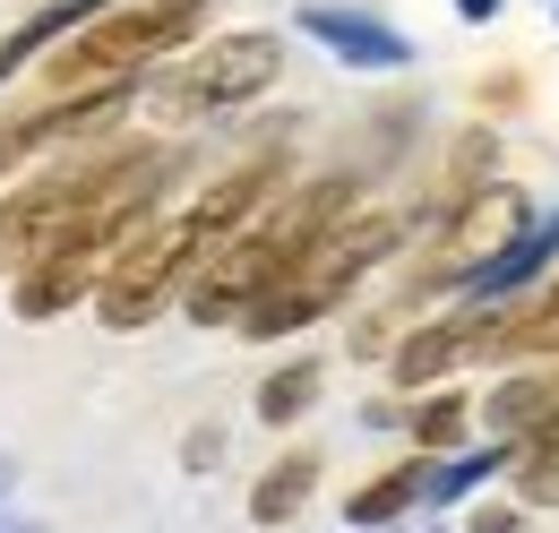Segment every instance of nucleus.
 I'll use <instances>...</instances> for the list:
<instances>
[{"label":"nucleus","mask_w":559,"mask_h":533,"mask_svg":"<svg viewBox=\"0 0 559 533\" xmlns=\"http://www.w3.org/2000/svg\"><path fill=\"white\" fill-rule=\"evenodd\" d=\"M301 35L328 44L345 69H405L414 61V44H405L388 17H361V9H336V0H310V9H301Z\"/></svg>","instance_id":"nucleus-3"},{"label":"nucleus","mask_w":559,"mask_h":533,"mask_svg":"<svg viewBox=\"0 0 559 533\" xmlns=\"http://www.w3.org/2000/svg\"><path fill=\"white\" fill-rule=\"evenodd\" d=\"M319 404V362H284L276 379L259 388V422H293V413H310Z\"/></svg>","instance_id":"nucleus-9"},{"label":"nucleus","mask_w":559,"mask_h":533,"mask_svg":"<svg viewBox=\"0 0 559 533\" xmlns=\"http://www.w3.org/2000/svg\"><path fill=\"white\" fill-rule=\"evenodd\" d=\"M0 533H44V525H26V517H0Z\"/></svg>","instance_id":"nucleus-15"},{"label":"nucleus","mask_w":559,"mask_h":533,"mask_svg":"<svg viewBox=\"0 0 559 533\" xmlns=\"http://www.w3.org/2000/svg\"><path fill=\"white\" fill-rule=\"evenodd\" d=\"M0 490H9V465H0Z\"/></svg>","instance_id":"nucleus-16"},{"label":"nucleus","mask_w":559,"mask_h":533,"mask_svg":"<svg viewBox=\"0 0 559 533\" xmlns=\"http://www.w3.org/2000/svg\"><path fill=\"white\" fill-rule=\"evenodd\" d=\"M61 130H70V112H35V121H9V130H0V173H9V164H26L44 138H61Z\"/></svg>","instance_id":"nucleus-10"},{"label":"nucleus","mask_w":559,"mask_h":533,"mask_svg":"<svg viewBox=\"0 0 559 533\" xmlns=\"http://www.w3.org/2000/svg\"><path fill=\"white\" fill-rule=\"evenodd\" d=\"M499 465H508V457H456V465H430V473H421V490H430V499H456V490H474V482L499 473Z\"/></svg>","instance_id":"nucleus-11"},{"label":"nucleus","mask_w":559,"mask_h":533,"mask_svg":"<svg viewBox=\"0 0 559 533\" xmlns=\"http://www.w3.org/2000/svg\"><path fill=\"white\" fill-rule=\"evenodd\" d=\"M456 17H465V26H490V17H499V0H456Z\"/></svg>","instance_id":"nucleus-14"},{"label":"nucleus","mask_w":559,"mask_h":533,"mask_svg":"<svg viewBox=\"0 0 559 533\" xmlns=\"http://www.w3.org/2000/svg\"><path fill=\"white\" fill-rule=\"evenodd\" d=\"M421 499V465H405V473H379L370 490H353V525L361 533H379V525H396L405 508Z\"/></svg>","instance_id":"nucleus-8"},{"label":"nucleus","mask_w":559,"mask_h":533,"mask_svg":"<svg viewBox=\"0 0 559 533\" xmlns=\"http://www.w3.org/2000/svg\"><path fill=\"white\" fill-rule=\"evenodd\" d=\"M276 69H284L276 35H224V44H207L199 61L173 78V104H181V112H233V104H250L259 86H276Z\"/></svg>","instance_id":"nucleus-1"},{"label":"nucleus","mask_w":559,"mask_h":533,"mask_svg":"<svg viewBox=\"0 0 559 533\" xmlns=\"http://www.w3.org/2000/svg\"><path fill=\"white\" fill-rule=\"evenodd\" d=\"M173 35H190V0H181V9H139V17H104V26H86V44L61 61V78L130 69V61H146V52H164Z\"/></svg>","instance_id":"nucleus-2"},{"label":"nucleus","mask_w":559,"mask_h":533,"mask_svg":"<svg viewBox=\"0 0 559 533\" xmlns=\"http://www.w3.org/2000/svg\"><path fill=\"white\" fill-rule=\"evenodd\" d=\"M456 430H465V404H430V413H421V448H448V439H456Z\"/></svg>","instance_id":"nucleus-12"},{"label":"nucleus","mask_w":559,"mask_h":533,"mask_svg":"<svg viewBox=\"0 0 559 533\" xmlns=\"http://www.w3.org/2000/svg\"><path fill=\"white\" fill-rule=\"evenodd\" d=\"M78 293H86V266H78V250L61 241V250H52V266H35V275L17 284V319H52V310H61V301H78Z\"/></svg>","instance_id":"nucleus-6"},{"label":"nucleus","mask_w":559,"mask_h":533,"mask_svg":"<svg viewBox=\"0 0 559 533\" xmlns=\"http://www.w3.org/2000/svg\"><path fill=\"white\" fill-rule=\"evenodd\" d=\"M465 344H474V335L456 328V319H439V328H421L414 344L396 353V388H430V379H439V370H448V362H456Z\"/></svg>","instance_id":"nucleus-7"},{"label":"nucleus","mask_w":559,"mask_h":533,"mask_svg":"<svg viewBox=\"0 0 559 533\" xmlns=\"http://www.w3.org/2000/svg\"><path fill=\"white\" fill-rule=\"evenodd\" d=\"M465 533H525V517H516V508H474Z\"/></svg>","instance_id":"nucleus-13"},{"label":"nucleus","mask_w":559,"mask_h":533,"mask_svg":"<svg viewBox=\"0 0 559 533\" xmlns=\"http://www.w3.org/2000/svg\"><path fill=\"white\" fill-rule=\"evenodd\" d=\"M310 490H319V457L310 448H293V457H276V465L259 473V490H250V525H293L301 508H310Z\"/></svg>","instance_id":"nucleus-5"},{"label":"nucleus","mask_w":559,"mask_h":533,"mask_svg":"<svg viewBox=\"0 0 559 533\" xmlns=\"http://www.w3.org/2000/svg\"><path fill=\"white\" fill-rule=\"evenodd\" d=\"M551 259H559V215H543V224H525L516 241H499V250H490L483 266H465L456 284H465L474 301H499V293H516V284H534V275H543Z\"/></svg>","instance_id":"nucleus-4"}]
</instances>
